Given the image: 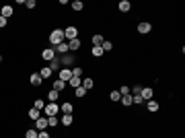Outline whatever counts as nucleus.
<instances>
[{"label": "nucleus", "mask_w": 185, "mask_h": 138, "mask_svg": "<svg viewBox=\"0 0 185 138\" xmlns=\"http://www.w3.org/2000/svg\"><path fill=\"white\" fill-rule=\"evenodd\" d=\"M62 41H66V37H64V29H54L52 33H49V43L54 45H60Z\"/></svg>", "instance_id": "f257e3e1"}, {"label": "nucleus", "mask_w": 185, "mask_h": 138, "mask_svg": "<svg viewBox=\"0 0 185 138\" xmlns=\"http://www.w3.org/2000/svg\"><path fill=\"white\" fill-rule=\"evenodd\" d=\"M64 37H66V39H76L78 37V29L74 27V25L66 27V29H64Z\"/></svg>", "instance_id": "f03ea898"}, {"label": "nucleus", "mask_w": 185, "mask_h": 138, "mask_svg": "<svg viewBox=\"0 0 185 138\" xmlns=\"http://www.w3.org/2000/svg\"><path fill=\"white\" fill-rule=\"evenodd\" d=\"M43 111H45V115H48V118H49V115H56V114L60 111V105L49 103V105H45V107H43Z\"/></svg>", "instance_id": "7ed1b4c3"}, {"label": "nucleus", "mask_w": 185, "mask_h": 138, "mask_svg": "<svg viewBox=\"0 0 185 138\" xmlns=\"http://www.w3.org/2000/svg\"><path fill=\"white\" fill-rule=\"evenodd\" d=\"M48 128V118H37L35 120V130L37 132H41V130Z\"/></svg>", "instance_id": "20e7f679"}, {"label": "nucleus", "mask_w": 185, "mask_h": 138, "mask_svg": "<svg viewBox=\"0 0 185 138\" xmlns=\"http://www.w3.org/2000/svg\"><path fill=\"white\" fill-rule=\"evenodd\" d=\"M150 31H152V23H138V33L146 35V33H150Z\"/></svg>", "instance_id": "39448f33"}, {"label": "nucleus", "mask_w": 185, "mask_h": 138, "mask_svg": "<svg viewBox=\"0 0 185 138\" xmlns=\"http://www.w3.org/2000/svg\"><path fill=\"white\" fill-rule=\"evenodd\" d=\"M12 13H15V8L12 6H0V17H4V19H8V17H12Z\"/></svg>", "instance_id": "423d86ee"}, {"label": "nucleus", "mask_w": 185, "mask_h": 138, "mask_svg": "<svg viewBox=\"0 0 185 138\" xmlns=\"http://www.w3.org/2000/svg\"><path fill=\"white\" fill-rule=\"evenodd\" d=\"M70 79H72V70H70V68H62V70H60V80L68 83Z\"/></svg>", "instance_id": "0eeeda50"}, {"label": "nucleus", "mask_w": 185, "mask_h": 138, "mask_svg": "<svg viewBox=\"0 0 185 138\" xmlns=\"http://www.w3.org/2000/svg\"><path fill=\"white\" fill-rule=\"evenodd\" d=\"M29 83L33 84V87H39V84L43 83V79L39 76V72H33V74H31V76H29Z\"/></svg>", "instance_id": "6e6552de"}, {"label": "nucleus", "mask_w": 185, "mask_h": 138, "mask_svg": "<svg viewBox=\"0 0 185 138\" xmlns=\"http://www.w3.org/2000/svg\"><path fill=\"white\" fill-rule=\"evenodd\" d=\"M41 58L43 60H49V62H52V60L56 58V52L52 48H48V49H43V52H41Z\"/></svg>", "instance_id": "1a4fd4ad"}, {"label": "nucleus", "mask_w": 185, "mask_h": 138, "mask_svg": "<svg viewBox=\"0 0 185 138\" xmlns=\"http://www.w3.org/2000/svg\"><path fill=\"white\" fill-rule=\"evenodd\" d=\"M80 45H82V43H80V39H78V37H76V39H70V41H68V49H72V52L80 49Z\"/></svg>", "instance_id": "9d476101"}, {"label": "nucleus", "mask_w": 185, "mask_h": 138, "mask_svg": "<svg viewBox=\"0 0 185 138\" xmlns=\"http://www.w3.org/2000/svg\"><path fill=\"white\" fill-rule=\"evenodd\" d=\"M60 122H62L64 126H66V128H68V126H72L74 118H72V114H64V115H62V120H60Z\"/></svg>", "instance_id": "9b49d317"}, {"label": "nucleus", "mask_w": 185, "mask_h": 138, "mask_svg": "<svg viewBox=\"0 0 185 138\" xmlns=\"http://www.w3.org/2000/svg\"><path fill=\"white\" fill-rule=\"evenodd\" d=\"M52 89H54V91H58V93H62V91L66 89V83H64V80H60V79H58V80H56L54 84H52Z\"/></svg>", "instance_id": "f8f14e48"}, {"label": "nucleus", "mask_w": 185, "mask_h": 138, "mask_svg": "<svg viewBox=\"0 0 185 138\" xmlns=\"http://www.w3.org/2000/svg\"><path fill=\"white\" fill-rule=\"evenodd\" d=\"M142 99H144V103H146V101H150V99H152V89H148V87H146V89H144V87H142Z\"/></svg>", "instance_id": "ddd939ff"}, {"label": "nucleus", "mask_w": 185, "mask_h": 138, "mask_svg": "<svg viewBox=\"0 0 185 138\" xmlns=\"http://www.w3.org/2000/svg\"><path fill=\"white\" fill-rule=\"evenodd\" d=\"M54 52H56V54H66V52H68V43L62 41L60 45H56V48H54Z\"/></svg>", "instance_id": "4468645a"}, {"label": "nucleus", "mask_w": 185, "mask_h": 138, "mask_svg": "<svg viewBox=\"0 0 185 138\" xmlns=\"http://www.w3.org/2000/svg\"><path fill=\"white\" fill-rule=\"evenodd\" d=\"M52 74H54V72H52V68H49V66H45V68H41V70H39V76H41V79H49V76H52Z\"/></svg>", "instance_id": "2eb2a0df"}, {"label": "nucleus", "mask_w": 185, "mask_h": 138, "mask_svg": "<svg viewBox=\"0 0 185 138\" xmlns=\"http://www.w3.org/2000/svg\"><path fill=\"white\" fill-rule=\"evenodd\" d=\"M146 107H148V111H158V101L150 99V101H146Z\"/></svg>", "instance_id": "dca6fc26"}, {"label": "nucleus", "mask_w": 185, "mask_h": 138, "mask_svg": "<svg viewBox=\"0 0 185 138\" xmlns=\"http://www.w3.org/2000/svg\"><path fill=\"white\" fill-rule=\"evenodd\" d=\"M92 56H95V58H101L103 54H105V52H103V48L101 45H92V52H91Z\"/></svg>", "instance_id": "f3484780"}, {"label": "nucleus", "mask_w": 185, "mask_h": 138, "mask_svg": "<svg viewBox=\"0 0 185 138\" xmlns=\"http://www.w3.org/2000/svg\"><path fill=\"white\" fill-rule=\"evenodd\" d=\"M60 109H62V114H72V103H68V101H64V103L60 105Z\"/></svg>", "instance_id": "a211bd4d"}, {"label": "nucleus", "mask_w": 185, "mask_h": 138, "mask_svg": "<svg viewBox=\"0 0 185 138\" xmlns=\"http://www.w3.org/2000/svg\"><path fill=\"white\" fill-rule=\"evenodd\" d=\"M58 97H60V93H58V91H54V89H52V91L48 93V99H49V103H56V101H58Z\"/></svg>", "instance_id": "6ab92c4d"}, {"label": "nucleus", "mask_w": 185, "mask_h": 138, "mask_svg": "<svg viewBox=\"0 0 185 138\" xmlns=\"http://www.w3.org/2000/svg\"><path fill=\"white\" fill-rule=\"evenodd\" d=\"M130 8H132L130 0H122V2H119V10H122V13H128Z\"/></svg>", "instance_id": "aec40b11"}, {"label": "nucleus", "mask_w": 185, "mask_h": 138, "mask_svg": "<svg viewBox=\"0 0 185 138\" xmlns=\"http://www.w3.org/2000/svg\"><path fill=\"white\" fill-rule=\"evenodd\" d=\"M29 118L35 122L37 118H41V111H39V109H35V107H31V109H29Z\"/></svg>", "instance_id": "412c9836"}, {"label": "nucleus", "mask_w": 185, "mask_h": 138, "mask_svg": "<svg viewBox=\"0 0 185 138\" xmlns=\"http://www.w3.org/2000/svg\"><path fill=\"white\" fill-rule=\"evenodd\" d=\"M68 84H70V87H74V89H76V87H80V84H82V80L78 79V76H72V79L68 80Z\"/></svg>", "instance_id": "4be33fe9"}, {"label": "nucleus", "mask_w": 185, "mask_h": 138, "mask_svg": "<svg viewBox=\"0 0 185 138\" xmlns=\"http://www.w3.org/2000/svg\"><path fill=\"white\" fill-rule=\"evenodd\" d=\"M109 99H111L113 103H117V101L122 99V95H119V91H111V93H109Z\"/></svg>", "instance_id": "5701e85b"}, {"label": "nucleus", "mask_w": 185, "mask_h": 138, "mask_svg": "<svg viewBox=\"0 0 185 138\" xmlns=\"http://www.w3.org/2000/svg\"><path fill=\"white\" fill-rule=\"evenodd\" d=\"M82 87H84V89H92V87H95V80H92V79H84L82 80Z\"/></svg>", "instance_id": "b1692460"}, {"label": "nucleus", "mask_w": 185, "mask_h": 138, "mask_svg": "<svg viewBox=\"0 0 185 138\" xmlns=\"http://www.w3.org/2000/svg\"><path fill=\"white\" fill-rule=\"evenodd\" d=\"M103 41H105V37H103V35H92V45H101Z\"/></svg>", "instance_id": "393cba45"}, {"label": "nucleus", "mask_w": 185, "mask_h": 138, "mask_svg": "<svg viewBox=\"0 0 185 138\" xmlns=\"http://www.w3.org/2000/svg\"><path fill=\"white\" fill-rule=\"evenodd\" d=\"M60 64H62V62H60L58 58H54V60H52V62H49V68H52V72H56V70H58V66H60Z\"/></svg>", "instance_id": "a878e982"}, {"label": "nucleus", "mask_w": 185, "mask_h": 138, "mask_svg": "<svg viewBox=\"0 0 185 138\" xmlns=\"http://www.w3.org/2000/svg\"><path fill=\"white\" fill-rule=\"evenodd\" d=\"M58 122H60V120L56 118V115H49V118H48V126H49V128H54V126H58Z\"/></svg>", "instance_id": "bb28decb"}, {"label": "nucleus", "mask_w": 185, "mask_h": 138, "mask_svg": "<svg viewBox=\"0 0 185 138\" xmlns=\"http://www.w3.org/2000/svg\"><path fill=\"white\" fill-rule=\"evenodd\" d=\"M74 95H76V97H84V95H87V89H84L82 84H80V87H76V91H74Z\"/></svg>", "instance_id": "cd10ccee"}, {"label": "nucleus", "mask_w": 185, "mask_h": 138, "mask_svg": "<svg viewBox=\"0 0 185 138\" xmlns=\"http://www.w3.org/2000/svg\"><path fill=\"white\" fill-rule=\"evenodd\" d=\"M119 101H122V105H134V103H132V95H123Z\"/></svg>", "instance_id": "c85d7f7f"}, {"label": "nucleus", "mask_w": 185, "mask_h": 138, "mask_svg": "<svg viewBox=\"0 0 185 138\" xmlns=\"http://www.w3.org/2000/svg\"><path fill=\"white\" fill-rule=\"evenodd\" d=\"M72 62H74V58H72V56H64V58H62V64H64V68H66V66H70Z\"/></svg>", "instance_id": "c756f323"}, {"label": "nucleus", "mask_w": 185, "mask_h": 138, "mask_svg": "<svg viewBox=\"0 0 185 138\" xmlns=\"http://www.w3.org/2000/svg\"><path fill=\"white\" fill-rule=\"evenodd\" d=\"M33 107H35V109H39V111H41V109L45 107V103H43V99H35V103H33Z\"/></svg>", "instance_id": "7c9ffc66"}, {"label": "nucleus", "mask_w": 185, "mask_h": 138, "mask_svg": "<svg viewBox=\"0 0 185 138\" xmlns=\"http://www.w3.org/2000/svg\"><path fill=\"white\" fill-rule=\"evenodd\" d=\"M72 8H74V10H78V13H80V10L84 8V4H82V2H80V0H74V2H72Z\"/></svg>", "instance_id": "2f4dec72"}, {"label": "nucleus", "mask_w": 185, "mask_h": 138, "mask_svg": "<svg viewBox=\"0 0 185 138\" xmlns=\"http://www.w3.org/2000/svg\"><path fill=\"white\" fill-rule=\"evenodd\" d=\"M101 48H103V52H111V49H113V43H111V41H103Z\"/></svg>", "instance_id": "473e14b6"}, {"label": "nucleus", "mask_w": 185, "mask_h": 138, "mask_svg": "<svg viewBox=\"0 0 185 138\" xmlns=\"http://www.w3.org/2000/svg\"><path fill=\"white\" fill-rule=\"evenodd\" d=\"M37 130H33V128H31V130H27V132H25V138H37Z\"/></svg>", "instance_id": "72a5a7b5"}, {"label": "nucleus", "mask_w": 185, "mask_h": 138, "mask_svg": "<svg viewBox=\"0 0 185 138\" xmlns=\"http://www.w3.org/2000/svg\"><path fill=\"white\" fill-rule=\"evenodd\" d=\"M119 95H130V87H126V84H123V87H119Z\"/></svg>", "instance_id": "f704fd0d"}, {"label": "nucleus", "mask_w": 185, "mask_h": 138, "mask_svg": "<svg viewBox=\"0 0 185 138\" xmlns=\"http://www.w3.org/2000/svg\"><path fill=\"white\" fill-rule=\"evenodd\" d=\"M130 93H132V95H140V93H142V87H140V84H136L134 89H130Z\"/></svg>", "instance_id": "c9c22d12"}, {"label": "nucleus", "mask_w": 185, "mask_h": 138, "mask_svg": "<svg viewBox=\"0 0 185 138\" xmlns=\"http://www.w3.org/2000/svg\"><path fill=\"white\" fill-rule=\"evenodd\" d=\"M80 74H82V68H80V66H76V68L72 70V76H78V79H80Z\"/></svg>", "instance_id": "e433bc0d"}, {"label": "nucleus", "mask_w": 185, "mask_h": 138, "mask_svg": "<svg viewBox=\"0 0 185 138\" xmlns=\"http://www.w3.org/2000/svg\"><path fill=\"white\" fill-rule=\"evenodd\" d=\"M25 6H27V8H35L37 4H35V0H27V2H25Z\"/></svg>", "instance_id": "4c0bfd02"}, {"label": "nucleus", "mask_w": 185, "mask_h": 138, "mask_svg": "<svg viewBox=\"0 0 185 138\" xmlns=\"http://www.w3.org/2000/svg\"><path fill=\"white\" fill-rule=\"evenodd\" d=\"M6 25H8V19H4V17H0V29H2V27H6Z\"/></svg>", "instance_id": "58836bf2"}, {"label": "nucleus", "mask_w": 185, "mask_h": 138, "mask_svg": "<svg viewBox=\"0 0 185 138\" xmlns=\"http://www.w3.org/2000/svg\"><path fill=\"white\" fill-rule=\"evenodd\" d=\"M37 138H49V134H48V132H45V130H41V132H39V134H37Z\"/></svg>", "instance_id": "ea45409f"}, {"label": "nucleus", "mask_w": 185, "mask_h": 138, "mask_svg": "<svg viewBox=\"0 0 185 138\" xmlns=\"http://www.w3.org/2000/svg\"><path fill=\"white\" fill-rule=\"evenodd\" d=\"M0 62H2V56H0Z\"/></svg>", "instance_id": "a19ab883"}]
</instances>
